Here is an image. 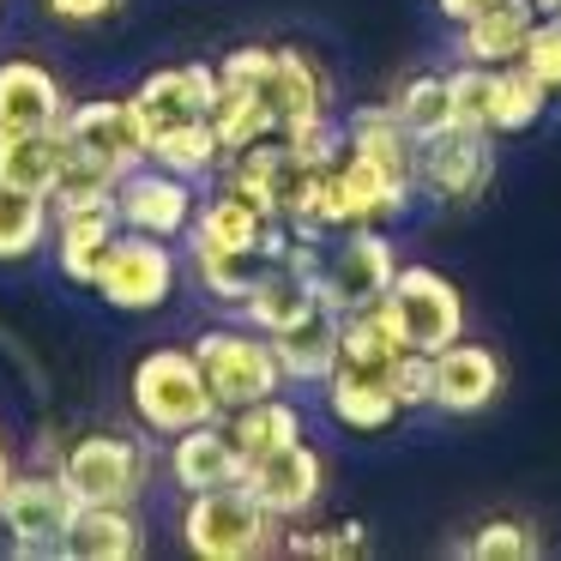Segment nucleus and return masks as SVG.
I'll list each match as a JSON object with an SVG mask.
<instances>
[{
	"label": "nucleus",
	"mask_w": 561,
	"mask_h": 561,
	"mask_svg": "<svg viewBox=\"0 0 561 561\" xmlns=\"http://www.w3.org/2000/svg\"><path fill=\"white\" fill-rule=\"evenodd\" d=\"M182 543L199 561H254V556H272L284 537H278V519L242 483H218V489H199L187 501Z\"/></svg>",
	"instance_id": "1"
},
{
	"label": "nucleus",
	"mask_w": 561,
	"mask_h": 561,
	"mask_svg": "<svg viewBox=\"0 0 561 561\" xmlns=\"http://www.w3.org/2000/svg\"><path fill=\"white\" fill-rule=\"evenodd\" d=\"M127 399H134V416L151 435H182L194 423L224 416L211 387H206V375H199V363H194V351H175V344L139 356L134 380H127Z\"/></svg>",
	"instance_id": "2"
},
{
	"label": "nucleus",
	"mask_w": 561,
	"mask_h": 561,
	"mask_svg": "<svg viewBox=\"0 0 561 561\" xmlns=\"http://www.w3.org/2000/svg\"><path fill=\"white\" fill-rule=\"evenodd\" d=\"M194 363L206 375L218 411H242L254 399H272L284 392V368L272 356V339L254 327H211L194 339Z\"/></svg>",
	"instance_id": "3"
},
{
	"label": "nucleus",
	"mask_w": 561,
	"mask_h": 561,
	"mask_svg": "<svg viewBox=\"0 0 561 561\" xmlns=\"http://www.w3.org/2000/svg\"><path fill=\"white\" fill-rule=\"evenodd\" d=\"M380 308H387L399 344H411V351L435 356V351H447L453 339H465V296H459V284L435 266H399L387 284V296H380Z\"/></svg>",
	"instance_id": "4"
},
{
	"label": "nucleus",
	"mask_w": 561,
	"mask_h": 561,
	"mask_svg": "<svg viewBox=\"0 0 561 561\" xmlns=\"http://www.w3.org/2000/svg\"><path fill=\"white\" fill-rule=\"evenodd\" d=\"M79 507L85 501L73 495V483L61 477V465H37V471H13L7 495H0V519L19 543V561H37V556H61L67 531H73Z\"/></svg>",
	"instance_id": "5"
},
{
	"label": "nucleus",
	"mask_w": 561,
	"mask_h": 561,
	"mask_svg": "<svg viewBox=\"0 0 561 561\" xmlns=\"http://www.w3.org/2000/svg\"><path fill=\"white\" fill-rule=\"evenodd\" d=\"M175 278H182V266H175V254H170L163 236L122 230L110 242V254L98 260L91 290H98L110 308H122V314H158V308L175 296Z\"/></svg>",
	"instance_id": "6"
},
{
	"label": "nucleus",
	"mask_w": 561,
	"mask_h": 561,
	"mask_svg": "<svg viewBox=\"0 0 561 561\" xmlns=\"http://www.w3.org/2000/svg\"><path fill=\"white\" fill-rule=\"evenodd\" d=\"M392 272H399V254H392L387 236L375 224H351V230H339V248L320 254V278H314L320 308H332V314L375 308L387 296Z\"/></svg>",
	"instance_id": "7"
},
{
	"label": "nucleus",
	"mask_w": 561,
	"mask_h": 561,
	"mask_svg": "<svg viewBox=\"0 0 561 561\" xmlns=\"http://www.w3.org/2000/svg\"><path fill=\"white\" fill-rule=\"evenodd\" d=\"M495 182V134L489 127H440L435 139L416 146V187H428L447 206H471L483 199V187Z\"/></svg>",
	"instance_id": "8"
},
{
	"label": "nucleus",
	"mask_w": 561,
	"mask_h": 561,
	"mask_svg": "<svg viewBox=\"0 0 561 561\" xmlns=\"http://www.w3.org/2000/svg\"><path fill=\"white\" fill-rule=\"evenodd\" d=\"M55 465L73 483V495L98 507H134L146 489V447H134L127 435H79Z\"/></svg>",
	"instance_id": "9"
},
{
	"label": "nucleus",
	"mask_w": 561,
	"mask_h": 561,
	"mask_svg": "<svg viewBox=\"0 0 561 561\" xmlns=\"http://www.w3.org/2000/svg\"><path fill=\"white\" fill-rule=\"evenodd\" d=\"M194 182L187 175H170L158 170V163H134V170L115 182V218H122V230H139V236H163V242H175V236L194 224Z\"/></svg>",
	"instance_id": "10"
},
{
	"label": "nucleus",
	"mask_w": 561,
	"mask_h": 561,
	"mask_svg": "<svg viewBox=\"0 0 561 561\" xmlns=\"http://www.w3.org/2000/svg\"><path fill=\"white\" fill-rule=\"evenodd\" d=\"M236 483L248 489V495L260 501V507L272 513V519H302L308 507L320 501V483H327V459H320L308 440H290V447L266 453V459L242 465V477Z\"/></svg>",
	"instance_id": "11"
},
{
	"label": "nucleus",
	"mask_w": 561,
	"mask_h": 561,
	"mask_svg": "<svg viewBox=\"0 0 561 561\" xmlns=\"http://www.w3.org/2000/svg\"><path fill=\"white\" fill-rule=\"evenodd\" d=\"M211 98H218V67L206 61H187V67H158L151 79H139L134 103V122L139 134H163V127H182V122H206L211 115Z\"/></svg>",
	"instance_id": "12"
},
{
	"label": "nucleus",
	"mask_w": 561,
	"mask_h": 561,
	"mask_svg": "<svg viewBox=\"0 0 561 561\" xmlns=\"http://www.w3.org/2000/svg\"><path fill=\"white\" fill-rule=\"evenodd\" d=\"M187 236H194V254H236V248H278L284 254V248H290V224L266 218V211L248 206V199L230 194V187H218L211 199H199Z\"/></svg>",
	"instance_id": "13"
},
{
	"label": "nucleus",
	"mask_w": 561,
	"mask_h": 561,
	"mask_svg": "<svg viewBox=\"0 0 561 561\" xmlns=\"http://www.w3.org/2000/svg\"><path fill=\"white\" fill-rule=\"evenodd\" d=\"M61 134L67 146L91 151V158L115 163V170H134V163H146V134H139L134 122V103L127 98H85L73 103V110L61 115Z\"/></svg>",
	"instance_id": "14"
},
{
	"label": "nucleus",
	"mask_w": 561,
	"mask_h": 561,
	"mask_svg": "<svg viewBox=\"0 0 561 561\" xmlns=\"http://www.w3.org/2000/svg\"><path fill=\"white\" fill-rule=\"evenodd\" d=\"M122 236V218H115V194L103 199H73V206H55V260H61V278L85 284L98 278V260L110 254V242Z\"/></svg>",
	"instance_id": "15"
},
{
	"label": "nucleus",
	"mask_w": 561,
	"mask_h": 561,
	"mask_svg": "<svg viewBox=\"0 0 561 561\" xmlns=\"http://www.w3.org/2000/svg\"><path fill=\"white\" fill-rule=\"evenodd\" d=\"M501 392V356L489 344L453 339L447 351H435V404L453 416H471L483 404H495Z\"/></svg>",
	"instance_id": "16"
},
{
	"label": "nucleus",
	"mask_w": 561,
	"mask_h": 561,
	"mask_svg": "<svg viewBox=\"0 0 561 561\" xmlns=\"http://www.w3.org/2000/svg\"><path fill=\"white\" fill-rule=\"evenodd\" d=\"M344 151L375 163L399 194H416V139L399 127L392 110H356L351 122H344Z\"/></svg>",
	"instance_id": "17"
},
{
	"label": "nucleus",
	"mask_w": 561,
	"mask_h": 561,
	"mask_svg": "<svg viewBox=\"0 0 561 561\" xmlns=\"http://www.w3.org/2000/svg\"><path fill=\"white\" fill-rule=\"evenodd\" d=\"M170 477H175L182 495H199V489H218V483H236V477H242V459H236L230 435H224V416L170 435Z\"/></svg>",
	"instance_id": "18"
},
{
	"label": "nucleus",
	"mask_w": 561,
	"mask_h": 561,
	"mask_svg": "<svg viewBox=\"0 0 561 561\" xmlns=\"http://www.w3.org/2000/svg\"><path fill=\"white\" fill-rule=\"evenodd\" d=\"M67 98L43 61H0V127H61Z\"/></svg>",
	"instance_id": "19"
},
{
	"label": "nucleus",
	"mask_w": 561,
	"mask_h": 561,
	"mask_svg": "<svg viewBox=\"0 0 561 561\" xmlns=\"http://www.w3.org/2000/svg\"><path fill=\"white\" fill-rule=\"evenodd\" d=\"M531 25H537L531 0H489L483 13H471L459 25V55L477 67H507V61H519Z\"/></svg>",
	"instance_id": "20"
},
{
	"label": "nucleus",
	"mask_w": 561,
	"mask_h": 561,
	"mask_svg": "<svg viewBox=\"0 0 561 561\" xmlns=\"http://www.w3.org/2000/svg\"><path fill=\"white\" fill-rule=\"evenodd\" d=\"M272 356H278L284 380H302V387H320V380L339 368V314L332 308H314L296 327L272 332Z\"/></svg>",
	"instance_id": "21"
},
{
	"label": "nucleus",
	"mask_w": 561,
	"mask_h": 561,
	"mask_svg": "<svg viewBox=\"0 0 561 561\" xmlns=\"http://www.w3.org/2000/svg\"><path fill=\"white\" fill-rule=\"evenodd\" d=\"M320 387H327L332 423H344L351 435H380V428H392V416H399V399L387 392V375H368V368L339 363Z\"/></svg>",
	"instance_id": "22"
},
{
	"label": "nucleus",
	"mask_w": 561,
	"mask_h": 561,
	"mask_svg": "<svg viewBox=\"0 0 561 561\" xmlns=\"http://www.w3.org/2000/svg\"><path fill=\"white\" fill-rule=\"evenodd\" d=\"M61 127H0V182L49 199L55 175H61Z\"/></svg>",
	"instance_id": "23"
},
{
	"label": "nucleus",
	"mask_w": 561,
	"mask_h": 561,
	"mask_svg": "<svg viewBox=\"0 0 561 561\" xmlns=\"http://www.w3.org/2000/svg\"><path fill=\"white\" fill-rule=\"evenodd\" d=\"M266 103H272V122L278 134L327 115V73L308 61L302 49H272V79H266Z\"/></svg>",
	"instance_id": "24"
},
{
	"label": "nucleus",
	"mask_w": 561,
	"mask_h": 561,
	"mask_svg": "<svg viewBox=\"0 0 561 561\" xmlns=\"http://www.w3.org/2000/svg\"><path fill=\"white\" fill-rule=\"evenodd\" d=\"M139 549H146V525H139L134 513L85 501L73 531H67V543H61V556L67 561H134Z\"/></svg>",
	"instance_id": "25"
},
{
	"label": "nucleus",
	"mask_w": 561,
	"mask_h": 561,
	"mask_svg": "<svg viewBox=\"0 0 561 561\" xmlns=\"http://www.w3.org/2000/svg\"><path fill=\"white\" fill-rule=\"evenodd\" d=\"M224 435H230L236 459L254 465V459H266V453L302 440V411H296L284 392H272V399H254V404H242V411H224Z\"/></svg>",
	"instance_id": "26"
},
{
	"label": "nucleus",
	"mask_w": 561,
	"mask_h": 561,
	"mask_svg": "<svg viewBox=\"0 0 561 561\" xmlns=\"http://www.w3.org/2000/svg\"><path fill=\"white\" fill-rule=\"evenodd\" d=\"M278 260H284L278 248H236V254H194V272H199V284H206L211 302L242 308L248 296L278 272Z\"/></svg>",
	"instance_id": "27"
},
{
	"label": "nucleus",
	"mask_w": 561,
	"mask_h": 561,
	"mask_svg": "<svg viewBox=\"0 0 561 561\" xmlns=\"http://www.w3.org/2000/svg\"><path fill=\"white\" fill-rule=\"evenodd\" d=\"M543 110H549V91L531 67L525 61L495 67V79H489V134H525Z\"/></svg>",
	"instance_id": "28"
},
{
	"label": "nucleus",
	"mask_w": 561,
	"mask_h": 561,
	"mask_svg": "<svg viewBox=\"0 0 561 561\" xmlns=\"http://www.w3.org/2000/svg\"><path fill=\"white\" fill-rule=\"evenodd\" d=\"M55 230V206L43 194H25V187L0 182V266L13 260H31Z\"/></svg>",
	"instance_id": "29"
},
{
	"label": "nucleus",
	"mask_w": 561,
	"mask_h": 561,
	"mask_svg": "<svg viewBox=\"0 0 561 561\" xmlns=\"http://www.w3.org/2000/svg\"><path fill=\"white\" fill-rule=\"evenodd\" d=\"M314 308H320V290H314V284L296 278L290 266H278V272H272V278H266V284H260V290L242 302V320H248L254 332H266V339H272V332L296 327V320L314 314Z\"/></svg>",
	"instance_id": "30"
},
{
	"label": "nucleus",
	"mask_w": 561,
	"mask_h": 561,
	"mask_svg": "<svg viewBox=\"0 0 561 561\" xmlns=\"http://www.w3.org/2000/svg\"><path fill=\"white\" fill-rule=\"evenodd\" d=\"M146 158L158 163V170H170V175L206 182V175L224 163V146H218V134H211V122H182V127H163V134H151Z\"/></svg>",
	"instance_id": "31"
},
{
	"label": "nucleus",
	"mask_w": 561,
	"mask_h": 561,
	"mask_svg": "<svg viewBox=\"0 0 561 561\" xmlns=\"http://www.w3.org/2000/svg\"><path fill=\"white\" fill-rule=\"evenodd\" d=\"M399 332H392L387 308H351V314H339V363L351 368H368V375H387V363L399 356Z\"/></svg>",
	"instance_id": "32"
},
{
	"label": "nucleus",
	"mask_w": 561,
	"mask_h": 561,
	"mask_svg": "<svg viewBox=\"0 0 561 561\" xmlns=\"http://www.w3.org/2000/svg\"><path fill=\"white\" fill-rule=\"evenodd\" d=\"M206 122H211V134H218L224 158H230V151H242V146H254V139H266V134H278L272 103L260 98V91H230V85H218Z\"/></svg>",
	"instance_id": "33"
},
{
	"label": "nucleus",
	"mask_w": 561,
	"mask_h": 561,
	"mask_svg": "<svg viewBox=\"0 0 561 561\" xmlns=\"http://www.w3.org/2000/svg\"><path fill=\"white\" fill-rule=\"evenodd\" d=\"M392 115H399V127L423 146V139H435L440 127H453V91H447V73H416L404 79V91L387 103Z\"/></svg>",
	"instance_id": "34"
},
{
	"label": "nucleus",
	"mask_w": 561,
	"mask_h": 561,
	"mask_svg": "<svg viewBox=\"0 0 561 561\" xmlns=\"http://www.w3.org/2000/svg\"><path fill=\"white\" fill-rule=\"evenodd\" d=\"M387 392L399 399V411H423V404H435V356L404 344V351L387 363Z\"/></svg>",
	"instance_id": "35"
},
{
	"label": "nucleus",
	"mask_w": 561,
	"mask_h": 561,
	"mask_svg": "<svg viewBox=\"0 0 561 561\" xmlns=\"http://www.w3.org/2000/svg\"><path fill=\"white\" fill-rule=\"evenodd\" d=\"M465 556H477V561H531L537 556V531L525 519H489V525H477V537L465 543Z\"/></svg>",
	"instance_id": "36"
},
{
	"label": "nucleus",
	"mask_w": 561,
	"mask_h": 561,
	"mask_svg": "<svg viewBox=\"0 0 561 561\" xmlns=\"http://www.w3.org/2000/svg\"><path fill=\"white\" fill-rule=\"evenodd\" d=\"M519 61L531 67V73L543 79V91L556 98V91H561V13H537V25L525 31Z\"/></svg>",
	"instance_id": "37"
},
{
	"label": "nucleus",
	"mask_w": 561,
	"mask_h": 561,
	"mask_svg": "<svg viewBox=\"0 0 561 561\" xmlns=\"http://www.w3.org/2000/svg\"><path fill=\"white\" fill-rule=\"evenodd\" d=\"M284 146H290L296 158L308 163V170H332V163L344 158V122H332V115H314V122L290 127V134H284Z\"/></svg>",
	"instance_id": "38"
},
{
	"label": "nucleus",
	"mask_w": 561,
	"mask_h": 561,
	"mask_svg": "<svg viewBox=\"0 0 561 561\" xmlns=\"http://www.w3.org/2000/svg\"><path fill=\"white\" fill-rule=\"evenodd\" d=\"M489 79H495V67H453L447 73V91H453V122L465 127H489Z\"/></svg>",
	"instance_id": "39"
},
{
	"label": "nucleus",
	"mask_w": 561,
	"mask_h": 561,
	"mask_svg": "<svg viewBox=\"0 0 561 561\" xmlns=\"http://www.w3.org/2000/svg\"><path fill=\"white\" fill-rule=\"evenodd\" d=\"M284 549H290V556H327V561L363 556V525L344 519V525H327V531H290Z\"/></svg>",
	"instance_id": "40"
},
{
	"label": "nucleus",
	"mask_w": 561,
	"mask_h": 561,
	"mask_svg": "<svg viewBox=\"0 0 561 561\" xmlns=\"http://www.w3.org/2000/svg\"><path fill=\"white\" fill-rule=\"evenodd\" d=\"M266 79H272V49H266V43L230 49L218 61V85H230V91H260V98H266Z\"/></svg>",
	"instance_id": "41"
},
{
	"label": "nucleus",
	"mask_w": 561,
	"mask_h": 561,
	"mask_svg": "<svg viewBox=\"0 0 561 561\" xmlns=\"http://www.w3.org/2000/svg\"><path fill=\"white\" fill-rule=\"evenodd\" d=\"M61 25H98V19H110L122 0H43Z\"/></svg>",
	"instance_id": "42"
},
{
	"label": "nucleus",
	"mask_w": 561,
	"mask_h": 561,
	"mask_svg": "<svg viewBox=\"0 0 561 561\" xmlns=\"http://www.w3.org/2000/svg\"><path fill=\"white\" fill-rule=\"evenodd\" d=\"M435 7H440V19H453V25H465L471 13H483L489 0H435Z\"/></svg>",
	"instance_id": "43"
},
{
	"label": "nucleus",
	"mask_w": 561,
	"mask_h": 561,
	"mask_svg": "<svg viewBox=\"0 0 561 561\" xmlns=\"http://www.w3.org/2000/svg\"><path fill=\"white\" fill-rule=\"evenodd\" d=\"M13 471H19V465H13V447L0 440V495H7V483H13Z\"/></svg>",
	"instance_id": "44"
},
{
	"label": "nucleus",
	"mask_w": 561,
	"mask_h": 561,
	"mask_svg": "<svg viewBox=\"0 0 561 561\" xmlns=\"http://www.w3.org/2000/svg\"><path fill=\"white\" fill-rule=\"evenodd\" d=\"M0 561H19V543H13V531H7V519H0Z\"/></svg>",
	"instance_id": "45"
},
{
	"label": "nucleus",
	"mask_w": 561,
	"mask_h": 561,
	"mask_svg": "<svg viewBox=\"0 0 561 561\" xmlns=\"http://www.w3.org/2000/svg\"><path fill=\"white\" fill-rule=\"evenodd\" d=\"M537 13H561V0H531Z\"/></svg>",
	"instance_id": "46"
}]
</instances>
